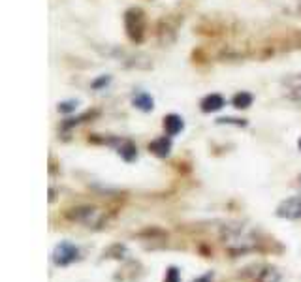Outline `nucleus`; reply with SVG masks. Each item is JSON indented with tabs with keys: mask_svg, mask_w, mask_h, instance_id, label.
<instances>
[{
	"mask_svg": "<svg viewBox=\"0 0 301 282\" xmlns=\"http://www.w3.org/2000/svg\"><path fill=\"white\" fill-rule=\"evenodd\" d=\"M124 25H126V34L132 42L140 43L145 36V13L140 8H132L124 15Z\"/></svg>",
	"mask_w": 301,
	"mask_h": 282,
	"instance_id": "nucleus-1",
	"label": "nucleus"
},
{
	"mask_svg": "<svg viewBox=\"0 0 301 282\" xmlns=\"http://www.w3.org/2000/svg\"><path fill=\"white\" fill-rule=\"evenodd\" d=\"M77 258H79V248L75 245H72V243H66V241L61 243V245H57L55 250H53V262L59 267L74 264Z\"/></svg>",
	"mask_w": 301,
	"mask_h": 282,
	"instance_id": "nucleus-2",
	"label": "nucleus"
},
{
	"mask_svg": "<svg viewBox=\"0 0 301 282\" xmlns=\"http://www.w3.org/2000/svg\"><path fill=\"white\" fill-rule=\"evenodd\" d=\"M70 218L77 222H83V224H89V226H98L102 222V211L92 207H79L74 209V213H70Z\"/></svg>",
	"mask_w": 301,
	"mask_h": 282,
	"instance_id": "nucleus-3",
	"label": "nucleus"
},
{
	"mask_svg": "<svg viewBox=\"0 0 301 282\" xmlns=\"http://www.w3.org/2000/svg\"><path fill=\"white\" fill-rule=\"evenodd\" d=\"M277 215L283 218H301V196L290 198L277 209Z\"/></svg>",
	"mask_w": 301,
	"mask_h": 282,
	"instance_id": "nucleus-4",
	"label": "nucleus"
},
{
	"mask_svg": "<svg viewBox=\"0 0 301 282\" xmlns=\"http://www.w3.org/2000/svg\"><path fill=\"white\" fill-rule=\"evenodd\" d=\"M283 85H284V89H286V94H288L290 98H294V100L301 98V74L286 77V79L283 81Z\"/></svg>",
	"mask_w": 301,
	"mask_h": 282,
	"instance_id": "nucleus-5",
	"label": "nucleus"
},
{
	"mask_svg": "<svg viewBox=\"0 0 301 282\" xmlns=\"http://www.w3.org/2000/svg\"><path fill=\"white\" fill-rule=\"evenodd\" d=\"M164 128H166V134L170 135V137L181 134V132H183V128H184L183 119H181L179 115H175V113L168 115L166 119H164Z\"/></svg>",
	"mask_w": 301,
	"mask_h": 282,
	"instance_id": "nucleus-6",
	"label": "nucleus"
},
{
	"mask_svg": "<svg viewBox=\"0 0 301 282\" xmlns=\"http://www.w3.org/2000/svg\"><path fill=\"white\" fill-rule=\"evenodd\" d=\"M149 149L153 151L156 156H160V158H164V156H168L170 154V151H172V141H170V137H158V139H154L151 145H149Z\"/></svg>",
	"mask_w": 301,
	"mask_h": 282,
	"instance_id": "nucleus-7",
	"label": "nucleus"
},
{
	"mask_svg": "<svg viewBox=\"0 0 301 282\" xmlns=\"http://www.w3.org/2000/svg\"><path fill=\"white\" fill-rule=\"evenodd\" d=\"M222 105H224V98L221 94H209L202 100V111H205V113L222 109Z\"/></svg>",
	"mask_w": 301,
	"mask_h": 282,
	"instance_id": "nucleus-8",
	"label": "nucleus"
},
{
	"mask_svg": "<svg viewBox=\"0 0 301 282\" xmlns=\"http://www.w3.org/2000/svg\"><path fill=\"white\" fill-rule=\"evenodd\" d=\"M132 102H134V105L138 109L142 111H151L154 107V100L151 98V94H147V92H138V94H134Z\"/></svg>",
	"mask_w": 301,
	"mask_h": 282,
	"instance_id": "nucleus-9",
	"label": "nucleus"
},
{
	"mask_svg": "<svg viewBox=\"0 0 301 282\" xmlns=\"http://www.w3.org/2000/svg\"><path fill=\"white\" fill-rule=\"evenodd\" d=\"M119 154L121 158H124L126 162H134L138 158V147H135L132 141H123L121 147H119Z\"/></svg>",
	"mask_w": 301,
	"mask_h": 282,
	"instance_id": "nucleus-10",
	"label": "nucleus"
},
{
	"mask_svg": "<svg viewBox=\"0 0 301 282\" xmlns=\"http://www.w3.org/2000/svg\"><path fill=\"white\" fill-rule=\"evenodd\" d=\"M234 105L237 107V109H247V107H251L252 105V94H249V92H239V94H235Z\"/></svg>",
	"mask_w": 301,
	"mask_h": 282,
	"instance_id": "nucleus-11",
	"label": "nucleus"
},
{
	"mask_svg": "<svg viewBox=\"0 0 301 282\" xmlns=\"http://www.w3.org/2000/svg\"><path fill=\"white\" fill-rule=\"evenodd\" d=\"M75 109H77V100H66V102L59 104V111L61 113H72Z\"/></svg>",
	"mask_w": 301,
	"mask_h": 282,
	"instance_id": "nucleus-12",
	"label": "nucleus"
},
{
	"mask_svg": "<svg viewBox=\"0 0 301 282\" xmlns=\"http://www.w3.org/2000/svg\"><path fill=\"white\" fill-rule=\"evenodd\" d=\"M164 282H179V269L177 267H170L166 273V280Z\"/></svg>",
	"mask_w": 301,
	"mask_h": 282,
	"instance_id": "nucleus-13",
	"label": "nucleus"
},
{
	"mask_svg": "<svg viewBox=\"0 0 301 282\" xmlns=\"http://www.w3.org/2000/svg\"><path fill=\"white\" fill-rule=\"evenodd\" d=\"M110 81H111L110 75H107V77H105V75H102L100 79H96V81H94V83H92V87H94V89H100V87H105V85H107Z\"/></svg>",
	"mask_w": 301,
	"mask_h": 282,
	"instance_id": "nucleus-14",
	"label": "nucleus"
},
{
	"mask_svg": "<svg viewBox=\"0 0 301 282\" xmlns=\"http://www.w3.org/2000/svg\"><path fill=\"white\" fill-rule=\"evenodd\" d=\"M218 123H230V124H237V126H245V121H237V119H218Z\"/></svg>",
	"mask_w": 301,
	"mask_h": 282,
	"instance_id": "nucleus-15",
	"label": "nucleus"
},
{
	"mask_svg": "<svg viewBox=\"0 0 301 282\" xmlns=\"http://www.w3.org/2000/svg\"><path fill=\"white\" fill-rule=\"evenodd\" d=\"M299 151H301V139H299Z\"/></svg>",
	"mask_w": 301,
	"mask_h": 282,
	"instance_id": "nucleus-16",
	"label": "nucleus"
},
{
	"mask_svg": "<svg viewBox=\"0 0 301 282\" xmlns=\"http://www.w3.org/2000/svg\"><path fill=\"white\" fill-rule=\"evenodd\" d=\"M200 282H205V278H203V280H200Z\"/></svg>",
	"mask_w": 301,
	"mask_h": 282,
	"instance_id": "nucleus-17",
	"label": "nucleus"
}]
</instances>
